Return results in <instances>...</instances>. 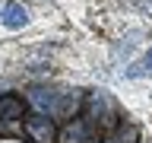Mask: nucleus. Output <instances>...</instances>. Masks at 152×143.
<instances>
[{
  "label": "nucleus",
  "mask_w": 152,
  "mask_h": 143,
  "mask_svg": "<svg viewBox=\"0 0 152 143\" xmlns=\"http://www.w3.org/2000/svg\"><path fill=\"white\" fill-rule=\"evenodd\" d=\"M136 140V127H121V130L114 133V137H108L104 143H133Z\"/></svg>",
  "instance_id": "7"
},
{
  "label": "nucleus",
  "mask_w": 152,
  "mask_h": 143,
  "mask_svg": "<svg viewBox=\"0 0 152 143\" xmlns=\"http://www.w3.org/2000/svg\"><path fill=\"white\" fill-rule=\"evenodd\" d=\"M26 130H28V137L35 143H54V137H57V127H54V121L48 118V114H28L26 118Z\"/></svg>",
  "instance_id": "1"
},
{
  "label": "nucleus",
  "mask_w": 152,
  "mask_h": 143,
  "mask_svg": "<svg viewBox=\"0 0 152 143\" xmlns=\"http://www.w3.org/2000/svg\"><path fill=\"white\" fill-rule=\"evenodd\" d=\"M64 143H92V127L86 121H76V124H70L64 130V137H60Z\"/></svg>",
  "instance_id": "6"
},
{
  "label": "nucleus",
  "mask_w": 152,
  "mask_h": 143,
  "mask_svg": "<svg viewBox=\"0 0 152 143\" xmlns=\"http://www.w3.org/2000/svg\"><path fill=\"white\" fill-rule=\"evenodd\" d=\"M146 64H149V67H152V48H149V57H146Z\"/></svg>",
  "instance_id": "8"
},
{
  "label": "nucleus",
  "mask_w": 152,
  "mask_h": 143,
  "mask_svg": "<svg viewBox=\"0 0 152 143\" xmlns=\"http://www.w3.org/2000/svg\"><path fill=\"white\" fill-rule=\"evenodd\" d=\"M0 22L7 29H22L28 22V10L22 7V3H16V0H7V3L0 7Z\"/></svg>",
  "instance_id": "4"
},
{
  "label": "nucleus",
  "mask_w": 152,
  "mask_h": 143,
  "mask_svg": "<svg viewBox=\"0 0 152 143\" xmlns=\"http://www.w3.org/2000/svg\"><path fill=\"white\" fill-rule=\"evenodd\" d=\"M89 118H92V124H98V127H108V124L114 121V105H111V99L104 92H95L92 99H89Z\"/></svg>",
  "instance_id": "2"
},
{
  "label": "nucleus",
  "mask_w": 152,
  "mask_h": 143,
  "mask_svg": "<svg viewBox=\"0 0 152 143\" xmlns=\"http://www.w3.org/2000/svg\"><path fill=\"white\" fill-rule=\"evenodd\" d=\"M16 118H26V105L16 95H0V121H16Z\"/></svg>",
  "instance_id": "5"
},
{
  "label": "nucleus",
  "mask_w": 152,
  "mask_h": 143,
  "mask_svg": "<svg viewBox=\"0 0 152 143\" xmlns=\"http://www.w3.org/2000/svg\"><path fill=\"white\" fill-rule=\"evenodd\" d=\"M60 95L64 92H54V89H45V86H35V89H32V95H28V99H32V102L38 105V108H41V114H51V111H64L66 105L60 102Z\"/></svg>",
  "instance_id": "3"
}]
</instances>
